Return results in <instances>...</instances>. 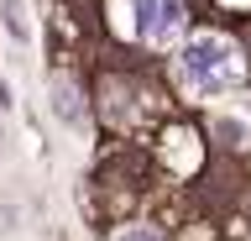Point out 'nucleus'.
<instances>
[{
    "instance_id": "nucleus-1",
    "label": "nucleus",
    "mask_w": 251,
    "mask_h": 241,
    "mask_svg": "<svg viewBox=\"0 0 251 241\" xmlns=\"http://www.w3.org/2000/svg\"><path fill=\"white\" fill-rule=\"evenodd\" d=\"M178 79L188 89H235V84L246 79V63H241V48H235L230 37L220 32H199L188 37L183 53H178Z\"/></svg>"
},
{
    "instance_id": "nucleus-2",
    "label": "nucleus",
    "mask_w": 251,
    "mask_h": 241,
    "mask_svg": "<svg viewBox=\"0 0 251 241\" xmlns=\"http://www.w3.org/2000/svg\"><path fill=\"white\" fill-rule=\"evenodd\" d=\"M183 0H131V32L147 42V48H162L173 37H183Z\"/></svg>"
},
{
    "instance_id": "nucleus-3",
    "label": "nucleus",
    "mask_w": 251,
    "mask_h": 241,
    "mask_svg": "<svg viewBox=\"0 0 251 241\" xmlns=\"http://www.w3.org/2000/svg\"><path fill=\"white\" fill-rule=\"evenodd\" d=\"M115 241H162V236H157L152 225H126V231H121Z\"/></svg>"
},
{
    "instance_id": "nucleus-4",
    "label": "nucleus",
    "mask_w": 251,
    "mask_h": 241,
    "mask_svg": "<svg viewBox=\"0 0 251 241\" xmlns=\"http://www.w3.org/2000/svg\"><path fill=\"white\" fill-rule=\"evenodd\" d=\"M58 115H68V121L78 115V105H74V89H63V84H58Z\"/></svg>"
}]
</instances>
